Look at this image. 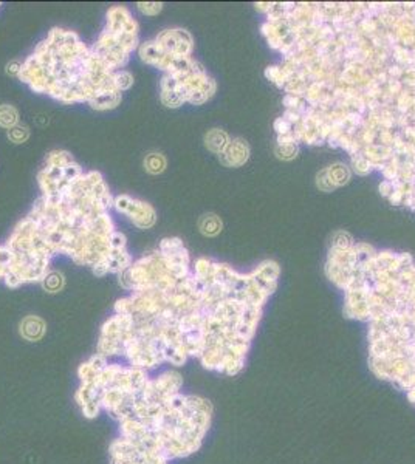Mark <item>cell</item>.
<instances>
[{
	"label": "cell",
	"instance_id": "7c38bea8",
	"mask_svg": "<svg viewBox=\"0 0 415 464\" xmlns=\"http://www.w3.org/2000/svg\"><path fill=\"white\" fill-rule=\"evenodd\" d=\"M225 140H226V135L223 131H220L217 129H214L212 131L206 135L205 141H206V147L211 149L212 152H220L225 147Z\"/></svg>",
	"mask_w": 415,
	"mask_h": 464
},
{
	"label": "cell",
	"instance_id": "5b68a950",
	"mask_svg": "<svg viewBox=\"0 0 415 464\" xmlns=\"http://www.w3.org/2000/svg\"><path fill=\"white\" fill-rule=\"evenodd\" d=\"M192 48L191 36L185 30H163L152 41L143 42L138 47V54L143 62L168 72L175 62L190 58Z\"/></svg>",
	"mask_w": 415,
	"mask_h": 464
},
{
	"label": "cell",
	"instance_id": "6da1fadb",
	"mask_svg": "<svg viewBox=\"0 0 415 464\" xmlns=\"http://www.w3.org/2000/svg\"><path fill=\"white\" fill-rule=\"evenodd\" d=\"M115 73L77 33L53 28L22 62L19 79L33 92L61 103H87L93 110L105 112L117 109L123 99Z\"/></svg>",
	"mask_w": 415,
	"mask_h": 464
},
{
	"label": "cell",
	"instance_id": "2e32d148",
	"mask_svg": "<svg viewBox=\"0 0 415 464\" xmlns=\"http://www.w3.org/2000/svg\"><path fill=\"white\" fill-rule=\"evenodd\" d=\"M21 68H22V62L12 61L8 65H6V72H8V74H11V76L19 78V74H21Z\"/></svg>",
	"mask_w": 415,
	"mask_h": 464
},
{
	"label": "cell",
	"instance_id": "277c9868",
	"mask_svg": "<svg viewBox=\"0 0 415 464\" xmlns=\"http://www.w3.org/2000/svg\"><path fill=\"white\" fill-rule=\"evenodd\" d=\"M138 43V22L128 8L113 6L107 11L103 33L90 48L110 72H119L124 70L130 54L140 47Z\"/></svg>",
	"mask_w": 415,
	"mask_h": 464
},
{
	"label": "cell",
	"instance_id": "9a60e30c",
	"mask_svg": "<svg viewBox=\"0 0 415 464\" xmlns=\"http://www.w3.org/2000/svg\"><path fill=\"white\" fill-rule=\"evenodd\" d=\"M136 8L140 10V12L144 16H156L159 12H161L163 5L156 2H140L136 3Z\"/></svg>",
	"mask_w": 415,
	"mask_h": 464
},
{
	"label": "cell",
	"instance_id": "ba28073f",
	"mask_svg": "<svg viewBox=\"0 0 415 464\" xmlns=\"http://www.w3.org/2000/svg\"><path fill=\"white\" fill-rule=\"evenodd\" d=\"M21 121V115L19 110L11 104H2L0 105V127L5 130H11L12 127L19 125Z\"/></svg>",
	"mask_w": 415,
	"mask_h": 464
},
{
	"label": "cell",
	"instance_id": "9c48e42d",
	"mask_svg": "<svg viewBox=\"0 0 415 464\" xmlns=\"http://www.w3.org/2000/svg\"><path fill=\"white\" fill-rule=\"evenodd\" d=\"M166 165L168 161L165 158V155L159 152H150L146 155V158H144V169L152 175L161 173L166 169Z\"/></svg>",
	"mask_w": 415,
	"mask_h": 464
},
{
	"label": "cell",
	"instance_id": "8992f818",
	"mask_svg": "<svg viewBox=\"0 0 415 464\" xmlns=\"http://www.w3.org/2000/svg\"><path fill=\"white\" fill-rule=\"evenodd\" d=\"M113 209L128 217L138 229H149L156 223V212L152 206L125 193L113 197Z\"/></svg>",
	"mask_w": 415,
	"mask_h": 464
},
{
	"label": "cell",
	"instance_id": "4fadbf2b",
	"mask_svg": "<svg viewBox=\"0 0 415 464\" xmlns=\"http://www.w3.org/2000/svg\"><path fill=\"white\" fill-rule=\"evenodd\" d=\"M28 138H30V129L27 127V125L19 124L16 125V127L8 130V140L14 144H22L27 141Z\"/></svg>",
	"mask_w": 415,
	"mask_h": 464
},
{
	"label": "cell",
	"instance_id": "3957f363",
	"mask_svg": "<svg viewBox=\"0 0 415 464\" xmlns=\"http://www.w3.org/2000/svg\"><path fill=\"white\" fill-rule=\"evenodd\" d=\"M190 275V257L179 238H163L159 248L132 262L118 274L119 284L128 291L171 290Z\"/></svg>",
	"mask_w": 415,
	"mask_h": 464
},
{
	"label": "cell",
	"instance_id": "30bf717a",
	"mask_svg": "<svg viewBox=\"0 0 415 464\" xmlns=\"http://www.w3.org/2000/svg\"><path fill=\"white\" fill-rule=\"evenodd\" d=\"M199 226L205 235H216L220 232V228H222V222L219 220L217 215L206 214L200 218Z\"/></svg>",
	"mask_w": 415,
	"mask_h": 464
},
{
	"label": "cell",
	"instance_id": "7a4b0ae2",
	"mask_svg": "<svg viewBox=\"0 0 415 464\" xmlns=\"http://www.w3.org/2000/svg\"><path fill=\"white\" fill-rule=\"evenodd\" d=\"M369 367L376 378L403 392L415 407V310L374 324Z\"/></svg>",
	"mask_w": 415,
	"mask_h": 464
},
{
	"label": "cell",
	"instance_id": "8fae6325",
	"mask_svg": "<svg viewBox=\"0 0 415 464\" xmlns=\"http://www.w3.org/2000/svg\"><path fill=\"white\" fill-rule=\"evenodd\" d=\"M41 284L43 285V288H45L47 291L56 293V291H59L62 286H64V275H62L58 271H52V269H50Z\"/></svg>",
	"mask_w": 415,
	"mask_h": 464
},
{
	"label": "cell",
	"instance_id": "52a82bcc",
	"mask_svg": "<svg viewBox=\"0 0 415 464\" xmlns=\"http://www.w3.org/2000/svg\"><path fill=\"white\" fill-rule=\"evenodd\" d=\"M43 330H45V325L41 321L39 317L30 316L25 319V321L21 324V333L23 337H27L30 341H36L43 335Z\"/></svg>",
	"mask_w": 415,
	"mask_h": 464
},
{
	"label": "cell",
	"instance_id": "5bb4252c",
	"mask_svg": "<svg viewBox=\"0 0 415 464\" xmlns=\"http://www.w3.org/2000/svg\"><path fill=\"white\" fill-rule=\"evenodd\" d=\"M115 84L118 87V90L123 93L134 85V76H132V73L128 70H119L115 73Z\"/></svg>",
	"mask_w": 415,
	"mask_h": 464
}]
</instances>
